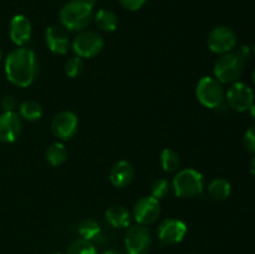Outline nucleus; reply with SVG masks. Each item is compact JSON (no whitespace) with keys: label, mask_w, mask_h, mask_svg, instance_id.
I'll use <instances>...</instances> for the list:
<instances>
[{"label":"nucleus","mask_w":255,"mask_h":254,"mask_svg":"<svg viewBox=\"0 0 255 254\" xmlns=\"http://www.w3.org/2000/svg\"><path fill=\"white\" fill-rule=\"evenodd\" d=\"M6 79L17 87H29L34 84L39 74V61L29 47H17L5 59L4 64Z\"/></svg>","instance_id":"f257e3e1"},{"label":"nucleus","mask_w":255,"mask_h":254,"mask_svg":"<svg viewBox=\"0 0 255 254\" xmlns=\"http://www.w3.org/2000/svg\"><path fill=\"white\" fill-rule=\"evenodd\" d=\"M94 4L85 0H70L60 10V22L66 31L80 32L94 20Z\"/></svg>","instance_id":"f03ea898"},{"label":"nucleus","mask_w":255,"mask_h":254,"mask_svg":"<svg viewBox=\"0 0 255 254\" xmlns=\"http://www.w3.org/2000/svg\"><path fill=\"white\" fill-rule=\"evenodd\" d=\"M173 193L179 198L201 196L204 189V177L194 168H184L177 172L172 181Z\"/></svg>","instance_id":"7ed1b4c3"},{"label":"nucleus","mask_w":255,"mask_h":254,"mask_svg":"<svg viewBox=\"0 0 255 254\" xmlns=\"http://www.w3.org/2000/svg\"><path fill=\"white\" fill-rule=\"evenodd\" d=\"M196 95L199 104L211 110H217L224 104L226 92L223 85L216 77L204 76L198 81L196 87Z\"/></svg>","instance_id":"20e7f679"},{"label":"nucleus","mask_w":255,"mask_h":254,"mask_svg":"<svg viewBox=\"0 0 255 254\" xmlns=\"http://www.w3.org/2000/svg\"><path fill=\"white\" fill-rule=\"evenodd\" d=\"M105 46V40L99 32L92 30H82L77 32L72 40V51L81 59H91L97 56Z\"/></svg>","instance_id":"39448f33"},{"label":"nucleus","mask_w":255,"mask_h":254,"mask_svg":"<svg viewBox=\"0 0 255 254\" xmlns=\"http://www.w3.org/2000/svg\"><path fill=\"white\" fill-rule=\"evenodd\" d=\"M244 65L234 56L233 52L221 55L214 64V77L222 84H233L241 77Z\"/></svg>","instance_id":"423d86ee"},{"label":"nucleus","mask_w":255,"mask_h":254,"mask_svg":"<svg viewBox=\"0 0 255 254\" xmlns=\"http://www.w3.org/2000/svg\"><path fill=\"white\" fill-rule=\"evenodd\" d=\"M152 246V234L146 226H131L126 232L125 247L127 254H147Z\"/></svg>","instance_id":"0eeeda50"},{"label":"nucleus","mask_w":255,"mask_h":254,"mask_svg":"<svg viewBox=\"0 0 255 254\" xmlns=\"http://www.w3.org/2000/svg\"><path fill=\"white\" fill-rule=\"evenodd\" d=\"M207 44L209 50L214 54L224 55L231 52L237 45V35L234 30H232L226 25L216 26L207 37Z\"/></svg>","instance_id":"6e6552de"},{"label":"nucleus","mask_w":255,"mask_h":254,"mask_svg":"<svg viewBox=\"0 0 255 254\" xmlns=\"http://www.w3.org/2000/svg\"><path fill=\"white\" fill-rule=\"evenodd\" d=\"M228 107L238 112H244L254 104V92L243 82H233L226 94Z\"/></svg>","instance_id":"1a4fd4ad"},{"label":"nucleus","mask_w":255,"mask_h":254,"mask_svg":"<svg viewBox=\"0 0 255 254\" xmlns=\"http://www.w3.org/2000/svg\"><path fill=\"white\" fill-rule=\"evenodd\" d=\"M161 214V203L159 199L153 196H144L139 198L133 206V218L137 224L149 226L158 219Z\"/></svg>","instance_id":"9d476101"},{"label":"nucleus","mask_w":255,"mask_h":254,"mask_svg":"<svg viewBox=\"0 0 255 254\" xmlns=\"http://www.w3.org/2000/svg\"><path fill=\"white\" fill-rule=\"evenodd\" d=\"M79 119L72 111H61L51 122L52 134L60 141H67L77 133Z\"/></svg>","instance_id":"9b49d317"},{"label":"nucleus","mask_w":255,"mask_h":254,"mask_svg":"<svg viewBox=\"0 0 255 254\" xmlns=\"http://www.w3.org/2000/svg\"><path fill=\"white\" fill-rule=\"evenodd\" d=\"M187 234V224L181 219L168 218L164 219L157 229L158 239L163 244L172 246V244L181 243Z\"/></svg>","instance_id":"f8f14e48"},{"label":"nucleus","mask_w":255,"mask_h":254,"mask_svg":"<svg viewBox=\"0 0 255 254\" xmlns=\"http://www.w3.org/2000/svg\"><path fill=\"white\" fill-rule=\"evenodd\" d=\"M22 131L21 117L17 112H2L0 115V141L11 143L20 137Z\"/></svg>","instance_id":"ddd939ff"},{"label":"nucleus","mask_w":255,"mask_h":254,"mask_svg":"<svg viewBox=\"0 0 255 254\" xmlns=\"http://www.w3.org/2000/svg\"><path fill=\"white\" fill-rule=\"evenodd\" d=\"M45 42L50 51L56 55L67 54L71 45L67 31L59 25H50L45 30Z\"/></svg>","instance_id":"4468645a"},{"label":"nucleus","mask_w":255,"mask_h":254,"mask_svg":"<svg viewBox=\"0 0 255 254\" xmlns=\"http://www.w3.org/2000/svg\"><path fill=\"white\" fill-rule=\"evenodd\" d=\"M32 26L25 15H15L9 24V36L16 46L24 47L31 40Z\"/></svg>","instance_id":"2eb2a0df"},{"label":"nucleus","mask_w":255,"mask_h":254,"mask_svg":"<svg viewBox=\"0 0 255 254\" xmlns=\"http://www.w3.org/2000/svg\"><path fill=\"white\" fill-rule=\"evenodd\" d=\"M134 177V168L128 161L116 162L110 172V182L117 188H125L132 182Z\"/></svg>","instance_id":"dca6fc26"},{"label":"nucleus","mask_w":255,"mask_h":254,"mask_svg":"<svg viewBox=\"0 0 255 254\" xmlns=\"http://www.w3.org/2000/svg\"><path fill=\"white\" fill-rule=\"evenodd\" d=\"M109 224L114 228H127L131 224V213L121 204H114L105 212Z\"/></svg>","instance_id":"f3484780"},{"label":"nucleus","mask_w":255,"mask_h":254,"mask_svg":"<svg viewBox=\"0 0 255 254\" xmlns=\"http://www.w3.org/2000/svg\"><path fill=\"white\" fill-rule=\"evenodd\" d=\"M94 20L96 26L105 32H114L119 26L117 15L109 9H100L95 12Z\"/></svg>","instance_id":"a211bd4d"},{"label":"nucleus","mask_w":255,"mask_h":254,"mask_svg":"<svg viewBox=\"0 0 255 254\" xmlns=\"http://www.w3.org/2000/svg\"><path fill=\"white\" fill-rule=\"evenodd\" d=\"M67 156H69V153H67L66 147H65V144L62 142L59 141L50 144L46 148V152H45L46 161L52 167L62 166L67 161Z\"/></svg>","instance_id":"6ab92c4d"},{"label":"nucleus","mask_w":255,"mask_h":254,"mask_svg":"<svg viewBox=\"0 0 255 254\" xmlns=\"http://www.w3.org/2000/svg\"><path fill=\"white\" fill-rule=\"evenodd\" d=\"M207 193L214 201H224L232 193V186L227 179L214 178L207 187Z\"/></svg>","instance_id":"aec40b11"},{"label":"nucleus","mask_w":255,"mask_h":254,"mask_svg":"<svg viewBox=\"0 0 255 254\" xmlns=\"http://www.w3.org/2000/svg\"><path fill=\"white\" fill-rule=\"evenodd\" d=\"M17 109H19V116L29 122L37 121V120L41 119L42 114H44L41 105L34 100H27V101L21 102Z\"/></svg>","instance_id":"412c9836"},{"label":"nucleus","mask_w":255,"mask_h":254,"mask_svg":"<svg viewBox=\"0 0 255 254\" xmlns=\"http://www.w3.org/2000/svg\"><path fill=\"white\" fill-rule=\"evenodd\" d=\"M161 166L167 173H176L179 171L181 159L178 153L172 148H164L161 153Z\"/></svg>","instance_id":"4be33fe9"},{"label":"nucleus","mask_w":255,"mask_h":254,"mask_svg":"<svg viewBox=\"0 0 255 254\" xmlns=\"http://www.w3.org/2000/svg\"><path fill=\"white\" fill-rule=\"evenodd\" d=\"M79 233L82 239L89 242L96 241L101 236V227L95 219H84L79 224Z\"/></svg>","instance_id":"5701e85b"},{"label":"nucleus","mask_w":255,"mask_h":254,"mask_svg":"<svg viewBox=\"0 0 255 254\" xmlns=\"http://www.w3.org/2000/svg\"><path fill=\"white\" fill-rule=\"evenodd\" d=\"M66 254H97V251L94 244H92V242L81 238L75 241L67 248Z\"/></svg>","instance_id":"b1692460"},{"label":"nucleus","mask_w":255,"mask_h":254,"mask_svg":"<svg viewBox=\"0 0 255 254\" xmlns=\"http://www.w3.org/2000/svg\"><path fill=\"white\" fill-rule=\"evenodd\" d=\"M84 69H85L84 60H82L81 57L76 56V55L70 57V59L66 61V64H65V74H66L69 77H71V79L79 77L80 75L84 72Z\"/></svg>","instance_id":"393cba45"},{"label":"nucleus","mask_w":255,"mask_h":254,"mask_svg":"<svg viewBox=\"0 0 255 254\" xmlns=\"http://www.w3.org/2000/svg\"><path fill=\"white\" fill-rule=\"evenodd\" d=\"M171 184H169L168 179L166 178H158L152 183L151 186V196H153L154 198L162 199L166 198L169 194L171 191Z\"/></svg>","instance_id":"a878e982"},{"label":"nucleus","mask_w":255,"mask_h":254,"mask_svg":"<svg viewBox=\"0 0 255 254\" xmlns=\"http://www.w3.org/2000/svg\"><path fill=\"white\" fill-rule=\"evenodd\" d=\"M233 54H234V56H236L237 59L242 62V64L246 65L247 62L249 61V59H251L252 50H251V47L247 46V45H242V46L237 47V49L234 50Z\"/></svg>","instance_id":"bb28decb"},{"label":"nucleus","mask_w":255,"mask_h":254,"mask_svg":"<svg viewBox=\"0 0 255 254\" xmlns=\"http://www.w3.org/2000/svg\"><path fill=\"white\" fill-rule=\"evenodd\" d=\"M244 146L249 152L255 153V126L249 127L244 133Z\"/></svg>","instance_id":"cd10ccee"},{"label":"nucleus","mask_w":255,"mask_h":254,"mask_svg":"<svg viewBox=\"0 0 255 254\" xmlns=\"http://www.w3.org/2000/svg\"><path fill=\"white\" fill-rule=\"evenodd\" d=\"M0 105H1V109L4 112H15V110L17 109V101L12 95H6V96L2 97Z\"/></svg>","instance_id":"c85d7f7f"},{"label":"nucleus","mask_w":255,"mask_h":254,"mask_svg":"<svg viewBox=\"0 0 255 254\" xmlns=\"http://www.w3.org/2000/svg\"><path fill=\"white\" fill-rule=\"evenodd\" d=\"M119 1L128 11H137L146 4L147 0H119Z\"/></svg>","instance_id":"c756f323"},{"label":"nucleus","mask_w":255,"mask_h":254,"mask_svg":"<svg viewBox=\"0 0 255 254\" xmlns=\"http://www.w3.org/2000/svg\"><path fill=\"white\" fill-rule=\"evenodd\" d=\"M249 169H251L252 174L255 177V156L251 159V164H249Z\"/></svg>","instance_id":"7c9ffc66"},{"label":"nucleus","mask_w":255,"mask_h":254,"mask_svg":"<svg viewBox=\"0 0 255 254\" xmlns=\"http://www.w3.org/2000/svg\"><path fill=\"white\" fill-rule=\"evenodd\" d=\"M249 111H251L252 117H253V120L255 121V104L252 105V107H251V109H249Z\"/></svg>","instance_id":"2f4dec72"},{"label":"nucleus","mask_w":255,"mask_h":254,"mask_svg":"<svg viewBox=\"0 0 255 254\" xmlns=\"http://www.w3.org/2000/svg\"><path fill=\"white\" fill-rule=\"evenodd\" d=\"M104 254H124V253H121V252H117V251H107V252H105Z\"/></svg>","instance_id":"473e14b6"},{"label":"nucleus","mask_w":255,"mask_h":254,"mask_svg":"<svg viewBox=\"0 0 255 254\" xmlns=\"http://www.w3.org/2000/svg\"><path fill=\"white\" fill-rule=\"evenodd\" d=\"M85 1H87V2H91V4H95V1H97V0H85Z\"/></svg>","instance_id":"72a5a7b5"},{"label":"nucleus","mask_w":255,"mask_h":254,"mask_svg":"<svg viewBox=\"0 0 255 254\" xmlns=\"http://www.w3.org/2000/svg\"><path fill=\"white\" fill-rule=\"evenodd\" d=\"M253 80H254V84H255V69H254V72H253Z\"/></svg>","instance_id":"f704fd0d"},{"label":"nucleus","mask_w":255,"mask_h":254,"mask_svg":"<svg viewBox=\"0 0 255 254\" xmlns=\"http://www.w3.org/2000/svg\"><path fill=\"white\" fill-rule=\"evenodd\" d=\"M1 57H2V52H1V50H0V61H1Z\"/></svg>","instance_id":"c9c22d12"},{"label":"nucleus","mask_w":255,"mask_h":254,"mask_svg":"<svg viewBox=\"0 0 255 254\" xmlns=\"http://www.w3.org/2000/svg\"><path fill=\"white\" fill-rule=\"evenodd\" d=\"M50 254H61V253H57V252H54V253H50Z\"/></svg>","instance_id":"e433bc0d"},{"label":"nucleus","mask_w":255,"mask_h":254,"mask_svg":"<svg viewBox=\"0 0 255 254\" xmlns=\"http://www.w3.org/2000/svg\"><path fill=\"white\" fill-rule=\"evenodd\" d=\"M253 52H254V55H255V45H254V49H253Z\"/></svg>","instance_id":"4c0bfd02"}]
</instances>
